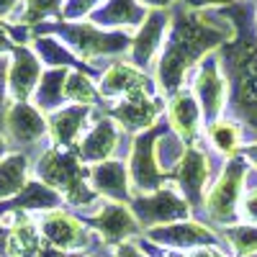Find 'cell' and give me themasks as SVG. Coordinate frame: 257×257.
<instances>
[{
    "mask_svg": "<svg viewBox=\"0 0 257 257\" xmlns=\"http://www.w3.org/2000/svg\"><path fill=\"white\" fill-rule=\"evenodd\" d=\"M231 39V29H221L219 24H211V18L201 13H183L173 18L165 39V52L160 59V82L165 90H178L180 82L198 59L219 47L221 41Z\"/></svg>",
    "mask_w": 257,
    "mask_h": 257,
    "instance_id": "obj_1",
    "label": "cell"
},
{
    "mask_svg": "<svg viewBox=\"0 0 257 257\" xmlns=\"http://www.w3.org/2000/svg\"><path fill=\"white\" fill-rule=\"evenodd\" d=\"M36 180H41L44 185L54 188L59 196L64 198V203L70 206H88L93 203V198L98 193L90 188V173L82 167V160L77 157V152L62 147H52L44 155L36 160Z\"/></svg>",
    "mask_w": 257,
    "mask_h": 257,
    "instance_id": "obj_2",
    "label": "cell"
},
{
    "mask_svg": "<svg viewBox=\"0 0 257 257\" xmlns=\"http://www.w3.org/2000/svg\"><path fill=\"white\" fill-rule=\"evenodd\" d=\"M47 31L57 34L77 59H95V57L121 54L126 49H132L128 34H123V31H103L95 24H72V21H64V24L47 26Z\"/></svg>",
    "mask_w": 257,
    "mask_h": 257,
    "instance_id": "obj_3",
    "label": "cell"
},
{
    "mask_svg": "<svg viewBox=\"0 0 257 257\" xmlns=\"http://www.w3.org/2000/svg\"><path fill=\"white\" fill-rule=\"evenodd\" d=\"M0 224L8 226V242H6V257H67L64 252L54 249L39 224L31 221L26 213L18 211H6L0 216Z\"/></svg>",
    "mask_w": 257,
    "mask_h": 257,
    "instance_id": "obj_4",
    "label": "cell"
},
{
    "mask_svg": "<svg viewBox=\"0 0 257 257\" xmlns=\"http://www.w3.org/2000/svg\"><path fill=\"white\" fill-rule=\"evenodd\" d=\"M39 229L41 234H44V239L64 252V254H70V252H82L85 247L90 244V231L88 226H85L75 213L70 211H64V208H54V211H47V213H41L39 216Z\"/></svg>",
    "mask_w": 257,
    "mask_h": 257,
    "instance_id": "obj_5",
    "label": "cell"
},
{
    "mask_svg": "<svg viewBox=\"0 0 257 257\" xmlns=\"http://www.w3.org/2000/svg\"><path fill=\"white\" fill-rule=\"evenodd\" d=\"M3 134L13 147H31L49 134L47 113H41L31 100L11 103L3 113Z\"/></svg>",
    "mask_w": 257,
    "mask_h": 257,
    "instance_id": "obj_6",
    "label": "cell"
},
{
    "mask_svg": "<svg viewBox=\"0 0 257 257\" xmlns=\"http://www.w3.org/2000/svg\"><path fill=\"white\" fill-rule=\"evenodd\" d=\"M162 132L160 128H149V132L139 134L132 149V162H128V183L134 185L137 193L149 196V193L160 190V183L165 178V173L157 165V155H155V142Z\"/></svg>",
    "mask_w": 257,
    "mask_h": 257,
    "instance_id": "obj_7",
    "label": "cell"
},
{
    "mask_svg": "<svg viewBox=\"0 0 257 257\" xmlns=\"http://www.w3.org/2000/svg\"><path fill=\"white\" fill-rule=\"evenodd\" d=\"M132 208H134V216L139 219V224L165 226L178 219H185L190 203L175 188H160L155 193H149V196H137L132 201Z\"/></svg>",
    "mask_w": 257,
    "mask_h": 257,
    "instance_id": "obj_8",
    "label": "cell"
},
{
    "mask_svg": "<svg viewBox=\"0 0 257 257\" xmlns=\"http://www.w3.org/2000/svg\"><path fill=\"white\" fill-rule=\"evenodd\" d=\"M244 162L239 157H231L224 167L221 178L216 180V185L211 188V193L206 196V213L216 221H229L234 216V208H237L239 193H242V183H244Z\"/></svg>",
    "mask_w": 257,
    "mask_h": 257,
    "instance_id": "obj_9",
    "label": "cell"
},
{
    "mask_svg": "<svg viewBox=\"0 0 257 257\" xmlns=\"http://www.w3.org/2000/svg\"><path fill=\"white\" fill-rule=\"evenodd\" d=\"M41 75H44V70H41V59L36 57V52L24 44H16L11 52V70H8L11 103L31 100L39 88Z\"/></svg>",
    "mask_w": 257,
    "mask_h": 257,
    "instance_id": "obj_10",
    "label": "cell"
},
{
    "mask_svg": "<svg viewBox=\"0 0 257 257\" xmlns=\"http://www.w3.org/2000/svg\"><path fill=\"white\" fill-rule=\"evenodd\" d=\"M160 111L162 103L152 95V90H139L123 95L113 105V118L128 132H147L149 126H155Z\"/></svg>",
    "mask_w": 257,
    "mask_h": 257,
    "instance_id": "obj_11",
    "label": "cell"
},
{
    "mask_svg": "<svg viewBox=\"0 0 257 257\" xmlns=\"http://www.w3.org/2000/svg\"><path fill=\"white\" fill-rule=\"evenodd\" d=\"M95 231L103 237V242L108 244H123L128 237L139 234L142 224L134 216V211L123 203H105L98 208V213L90 219Z\"/></svg>",
    "mask_w": 257,
    "mask_h": 257,
    "instance_id": "obj_12",
    "label": "cell"
},
{
    "mask_svg": "<svg viewBox=\"0 0 257 257\" xmlns=\"http://www.w3.org/2000/svg\"><path fill=\"white\" fill-rule=\"evenodd\" d=\"M170 24H173V18L165 11H149V16L144 18V24L139 26V31L132 41V49H128L132 52V64H137L142 70L155 59V54L162 47V41L167 39Z\"/></svg>",
    "mask_w": 257,
    "mask_h": 257,
    "instance_id": "obj_13",
    "label": "cell"
},
{
    "mask_svg": "<svg viewBox=\"0 0 257 257\" xmlns=\"http://www.w3.org/2000/svg\"><path fill=\"white\" fill-rule=\"evenodd\" d=\"M196 93H198L201 111L206 113L208 123L219 121L229 90H226V80L219 70V62L213 57H206L201 62V70H198V77H196Z\"/></svg>",
    "mask_w": 257,
    "mask_h": 257,
    "instance_id": "obj_14",
    "label": "cell"
},
{
    "mask_svg": "<svg viewBox=\"0 0 257 257\" xmlns=\"http://www.w3.org/2000/svg\"><path fill=\"white\" fill-rule=\"evenodd\" d=\"M90 116V105H62L47 116L49 123V137L54 147L70 149L77 147L80 139L85 137V123Z\"/></svg>",
    "mask_w": 257,
    "mask_h": 257,
    "instance_id": "obj_15",
    "label": "cell"
},
{
    "mask_svg": "<svg viewBox=\"0 0 257 257\" xmlns=\"http://www.w3.org/2000/svg\"><path fill=\"white\" fill-rule=\"evenodd\" d=\"M118 147V126L113 118H100L90 132H85V137L77 144V157L82 162L100 165L105 160H111Z\"/></svg>",
    "mask_w": 257,
    "mask_h": 257,
    "instance_id": "obj_16",
    "label": "cell"
},
{
    "mask_svg": "<svg viewBox=\"0 0 257 257\" xmlns=\"http://www.w3.org/2000/svg\"><path fill=\"white\" fill-rule=\"evenodd\" d=\"M98 90L103 98H123L128 93H139V90H152V82L142 75V70L132 62H113L108 70L103 72Z\"/></svg>",
    "mask_w": 257,
    "mask_h": 257,
    "instance_id": "obj_17",
    "label": "cell"
},
{
    "mask_svg": "<svg viewBox=\"0 0 257 257\" xmlns=\"http://www.w3.org/2000/svg\"><path fill=\"white\" fill-rule=\"evenodd\" d=\"M147 237L165 247H201V244L216 242L213 231L198 221H178V224L155 226L147 231Z\"/></svg>",
    "mask_w": 257,
    "mask_h": 257,
    "instance_id": "obj_18",
    "label": "cell"
},
{
    "mask_svg": "<svg viewBox=\"0 0 257 257\" xmlns=\"http://www.w3.org/2000/svg\"><path fill=\"white\" fill-rule=\"evenodd\" d=\"M90 188L98 196H108L113 203L128 201V170L118 160H105L90 170Z\"/></svg>",
    "mask_w": 257,
    "mask_h": 257,
    "instance_id": "obj_19",
    "label": "cell"
},
{
    "mask_svg": "<svg viewBox=\"0 0 257 257\" xmlns=\"http://www.w3.org/2000/svg\"><path fill=\"white\" fill-rule=\"evenodd\" d=\"M149 11L139 0H105V3L93 11L90 24L100 29H116V26H142Z\"/></svg>",
    "mask_w": 257,
    "mask_h": 257,
    "instance_id": "obj_20",
    "label": "cell"
},
{
    "mask_svg": "<svg viewBox=\"0 0 257 257\" xmlns=\"http://www.w3.org/2000/svg\"><path fill=\"white\" fill-rule=\"evenodd\" d=\"M178 183L183 188V196L188 203L203 201V185L208 180V160L198 149H185V155L178 165Z\"/></svg>",
    "mask_w": 257,
    "mask_h": 257,
    "instance_id": "obj_21",
    "label": "cell"
},
{
    "mask_svg": "<svg viewBox=\"0 0 257 257\" xmlns=\"http://www.w3.org/2000/svg\"><path fill=\"white\" fill-rule=\"evenodd\" d=\"M31 180V165L24 152H8L0 160V201H11Z\"/></svg>",
    "mask_w": 257,
    "mask_h": 257,
    "instance_id": "obj_22",
    "label": "cell"
},
{
    "mask_svg": "<svg viewBox=\"0 0 257 257\" xmlns=\"http://www.w3.org/2000/svg\"><path fill=\"white\" fill-rule=\"evenodd\" d=\"M201 123V105L196 95L180 90L173 100H170V126L180 139H193L198 134Z\"/></svg>",
    "mask_w": 257,
    "mask_h": 257,
    "instance_id": "obj_23",
    "label": "cell"
},
{
    "mask_svg": "<svg viewBox=\"0 0 257 257\" xmlns=\"http://www.w3.org/2000/svg\"><path fill=\"white\" fill-rule=\"evenodd\" d=\"M67 67H59V70H44V75H41L39 80V88L31 98V103L36 105V108L41 113H52L57 108H62L64 103V80H67Z\"/></svg>",
    "mask_w": 257,
    "mask_h": 257,
    "instance_id": "obj_24",
    "label": "cell"
},
{
    "mask_svg": "<svg viewBox=\"0 0 257 257\" xmlns=\"http://www.w3.org/2000/svg\"><path fill=\"white\" fill-rule=\"evenodd\" d=\"M34 52L41 59V64H47L49 70H59V67L77 70V57L57 36H36L34 39Z\"/></svg>",
    "mask_w": 257,
    "mask_h": 257,
    "instance_id": "obj_25",
    "label": "cell"
},
{
    "mask_svg": "<svg viewBox=\"0 0 257 257\" xmlns=\"http://www.w3.org/2000/svg\"><path fill=\"white\" fill-rule=\"evenodd\" d=\"M64 100H70L72 105H93L98 100V88L85 72L70 70L64 80Z\"/></svg>",
    "mask_w": 257,
    "mask_h": 257,
    "instance_id": "obj_26",
    "label": "cell"
},
{
    "mask_svg": "<svg viewBox=\"0 0 257 257\" xmlns=\"http://www.w3.org/2000/svg\"><path fill=\"white\" fill-rule=\"evenodd\" d=\"M208 137H211L213 147H216L221 155L234 157V152H237V147H239V139H242V132H239L237 123L219 118V121L208 123Z\"/></svg>",
    "mask_w": 257,
    "mask_h": 257,
    "instance_id": "obj_27",
    "label": "cell"
},
{
    "mask_svg": "<svg viewBox=\"0 0 257 257\" xmlns=\"http://www.w3.org/2000/svg\"><path fill=\"white\" fill-rule=\"evenodd\" d=\"M155 155H157V165L160 170L170 167H178L183 155H185V147H183V139L180 137H170V134H160L157 142H155Z\"/></svg>",
    "mask_w": 257,
    "mask_h": 257,
    "instance_id": "obj_28",
    "label": "cell"
},
{
    "mask_svg": "<svg viewBox=\"0 0 257 257\" xmlns=\"http://www.w3.org/2000/svg\"><path fill=\"white\" fill-rule=\"evenodd\" d=\"M64 8V0H24V16L21 21L24 24H39L49 16H62Z\"/></svg>",
    "mask_w": 257,
    "mask_h": 257,
    "instance_id": "obj_29",
    "label": "cell"
},
{
    "mask_svg": "<svg viewBox=\"0 0 257 257\" xmlns=\"http://www.w3.org/2000/svg\"><path fill=\"white\" fill-rule=\"evenodd\" d=\"M229 242L239 254H257V226L229 229Z\"/></svg>",
    "mask_w": 257,
    "mask_h": 257,
    "instance_id": "obj_30",
    "label": "cell"
},
{
    "mask_svg": "<svg viewBox=\"0 0 257 257\" xmlns=\"http://www.w3.org/2000/svg\"><path fill=\"white\" fill-rule=\"evenodd\" d=\"M103 6V0H64L62 8V18L64 21H77L85 16H93V11H98Z\"/></svg>",
    "mask_w": 257,
    "mask_h": 257,
    "instance_id": "obj_31",
    "label": "cell"
},
{
    "mask_svg": "<svg viewBox=\"0 0 257 257\" xmlns=\"http://www.w3.org/2000/svg\"><path fill=\"white\" fill-rule=\"evenodd\" d=\"M8 70H11V57L3 54L0 57V111L3 113L8 108V98H11V93H8Z\"/></svg>",
    "mask_w": 257,
    "mask_h": 257,
    "instance_id": "obj_32",
    "label": "cell"
},
{
    "mask_svg": "<svg viewBox=\"0 0 257 257\" xmlns=\"http://www.w3.org/2000/svg\"><path fill=\"white\" fill-rule=\"evenodd\" d=\"M242 213H244L247 221L257 224V188H252L247 196H244V201H242Z\"/></svg>",
    "mask_w": 257,
    "mask_h": 257,
    "instance_id": "obj_33",
    "label": "cell"
},
{
    "mask_svg": "<svg viewBox=\"0 0 257 257\" xmlns=\"http://www.w3.org/2000/svg\"><path fill=\"white\" fill-rule=\"evenodd\" d=\"M188 11H203V8H221V6H234L237 0H183Z\"/></svg>",
    "mask_w": 257,
    "mask_h": 257,
    "instance_id": "obj_34",
    "label": "cell"
},
{
    "mask_svg": "<svg viewBox=\"0 0 257 257\" xmlns=\"http://www.w3.org/2000/svg\"><path fill=\"white\" fill-rule=\"evenodd\" d=\"M13 39H11V31L3 26V24H0V57H3V54H11L13 52Z\"/></svg>",
    "mask_w": 257,
    "mask_h": 257,
    "instance_id": "obj_35",
    "label": "cell"
},
{
    "mask_svg": "<svg viewBox=\"0 0 257 257\" xmlns=\"http://www.w3.org/2000/svg\"><path fill=\"white\" fill-rule=\"evenodd\" d=\"M139 3L147 8V11H165L175 3V0H139Z\"/></svg>",
    "mask_w": 257,
    "mask_h": 257,
    "instance_id": "obj_36",
    "label": "cell"
},
{
    "mask_svg": "<svg viewBox=\"0 0 257 257\" xmlns=\"http://www.w3.org/2000/svg\"><path fill=\"white\" fill-rule=\"evenodd\" d=\"M116 257H144V254H142V249L134 247V244H121V247L116 249Z\"/></svg>",
    "mask_w": 257,
    "mask_h": 257,
    "instance_id": "obj_37",
    "label": "cell"
},
{
    "mask_svg": "<svg viewBox=\"0 0 257 257\" xmlns=\"http://www.w3.org/2000/svg\"><path fill=\"white\" fill-rule=\"evenodd\" d=\"M21 0H0V18H8L16 8H18Z\"/></svg>",
    "mask_w": 257,
    "mask_h": 257,
    "instance_id": "obj_38",
    "label": "cell"
},
{
    "mask_svg": "<svg viewBox=\"0 0 257 257\" xmlns=\"http://www.w3.org/2000/svg\"><path fill=\"white\" fill-rule=\"evenodd\" d=\"M244 160H247V162H252V167H257V142H254V144H249V147L244 149Z\"/></svg>",
    "mask_w": 257,
    "mask_h": 257,
    "instance_id": "obj_39",
    "label": "cell"
},
{
    "mask_svg": "<svg viewBox=\"0 0 257 257\" xmlns=\"http://www.w3.org/2000/svg\"><path fill=\"white\" fill-rule=\"evenodd\" d=\"M188 257H224V254L216 252V249H196V252H190Z\"/></svg>",
    "mask_w": 257,
    "mask_h": 257,
    "instance_id": "obj_40",
    "label": "cell"
},
{
    "mask_svg": "<svg viewBox=\"0 0 257 257\" xmlns=\"http://www.w3.org/2000/svg\"><path fill=\"white\" fill-rule=\"evenodd\" d=\"M6 242H8V226L0 224V254L6 252Z\"/></svg>",
    "mask_w": 257,
    "mask_h": 257,
    "instance_id": "obj_41",
    "label": "cell"
},
{
    "mask_svg": "<svg viewBox=\"0 0 257 257\" xmlns=\"http://www.w3.org/2000/svg\"><path fill=\"white\" fill-rule=\"evenodd\" d=\"M6 155H8V139L3 134V128H0V160H3Z\"/></svg>",
    "mask_w": 257,
    "mask_h": 257,
    "instance_id": "obj_42",
    "label": "cell"
},
{
    "mask_svg": "<svg viewBox=\"0 0 257 257\" xmlns=\"http://www.w3.org/2000/svg\"><path fill=\"white\" fill-rule=\"evenodd\" d=\"M162 257H178V254H162Z\"/></svg>",
    "mask_w": 257,
    "mask_h": 257,
    "instance_id": "obj_43",
    "label": "cell"
},
{
    "mask_svg": "<svg viewBox=\"0 0 257 257\" xmlns=\"http://www.w3.org/2000/svg\"><path fill=\"white\" fill-rule=\"evenodd\" d=\"M82 257H88V254H82Z\"/></svg>",
    "mask_w": 257,
    "mask_h": 257,
    "instance_id": "obj_44",
    "label": "cell"
}]
</instances>
